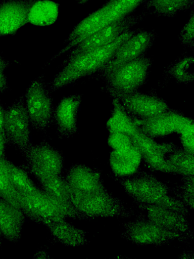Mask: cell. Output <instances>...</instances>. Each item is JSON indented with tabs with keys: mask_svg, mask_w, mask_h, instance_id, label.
Listing matches in <instances>:
<instances>
[{
	"mask_svg": "<svg viewBox=\"0 0 194 259\" xmlns=\"http://www.w3.org/2000/svg\"><path fill=\"white\" fill-rule=\"evenodd\" d=\"M140 28H131L112 42L77 55L61 65L62 68L48 85L51 92L68 86L79 79L101 71L111 61L117 50Z\"/></svg>",
	"mask_w": 194,
	"mask_h": 259,
	"instance_id": "1",
	"label": "cell"
},
{
	"mask_svg": "<svg viewBox=\"0 0 194 259\" xmlns=\"http://www.w3.org/2000/svg\"><path fill=\"white\" fill-rule=\"evenodd\" d=\"M146 1L109 0L76 25L64 41L66 46L53 56L47 64L71 50L102 28L133 14Z\"/></svg>",
	"mask_w": 194,
	"mask_h": 259,
	"instance_id": "2",
	"label": "cell"
},
{
	"mask_svg": "<svg viewBox=\"0 0 194 259\" xmlns=\"http://www.w3.org/2000/svg\"><path fill=\"white\" fill-rule=\"evenodd\" d=\"M69 188L70 201L81 219L129 217L134 214L133 210H129L105 186L87 191Z\"/></svg>",
	"mask_w": 194,
	"mask_h": 259,
	"instance_id": "3",
	"label": "cell"
},
{
	"mask_svg": "<svg viewBox=\"0 0 194 259\" xmlns=\"http://www.w3.org/2000/svg\"><path fill=\"white\" fill-rule=\"evenodd\" d=\"M117 133L127 135L141 154L150 170L169 174L168 158L178 147L170 143H158L147 135L131 115L125 117L117 127Z\"/></svg>",
	"mask_w": 194,
	"mask_h": 259,
	"instance_id": "4",
	"label": "cell"
},
{
	"mask_svg": "<svg viewBox=\"0 0 194 259\" xmlns=\"http://www.w3.org/2000/svg\"><path fill=\"white\" fill-rule=\"evenodd\" d=\"M152 60L144 55L125 63L104 76L108 90L117 99L138 91L145 83Z\"/></svg>",
	"mask_w": 194,
	"mask_h": 259,
	"instance_id": "5",
	"label": "cell"
},
{
	"mask_svg": "<svg viewBox=\"0 0 194 259\" xmlns=\"http://www.w3.org/2000/svg\"><path fill=\"white\" fill-rule=\"evenodd\" d=\"M24 95L31 126L36 131L45 133L53 122L54 107L52 93L44 75L33 79Z\"/></svg>",
	"mask_w": 194,
	"mask_h": 259,
	"instance_id": "6",
	"label": "cell"
},
{
	"mask_svg": "<svg viewBox=\"0 0 194 259\" xmlns=\"http://www.w3.org/2000/svg\"><path fill=\"white\" fill-rule=\"evenodd\" d=\"M118 181L128 195L142 209L156 204L170 191L165 183L144 172Z\"/></svg>",
	"mask_w": 194,
	"mask_h": 259,
	"instance_id": "7",
	"label": "cell"
},
{
	"mask_svg": "<svg viewBox=\"0 0 194 259\" xmlns=\"http://www.w3.org/2000/svg\"><path fill=\"white\" fill-rule=\"evenodd\" d=\"M23 154L28 169L38 182L61 176L64 165L63 154L46 141L32 144Z\"/></svg>",
	"mask_w": 194,
	"mask_h": 259,
	"instance_id": "8",
	"label": "cell"
},
{
	"mask_svg": "<svg viewBox=\"0 0 194 259\" xmlns=\"http://www.w3.org/2000/svg\"><path fill=\"white\" fill-rule=\"evenodd\" d=\"M121 235L132 243L142 246H160L176 240H186L182 236L167 230L141 215L126 223Z\"/></svg>",
	"mask_w": 194,
	"mask_h": 259,
	"instance_id": "9",
	"label": "cell"
},
{
	"mask_svg": "<svg viewBox=\"0 0 194 259\" xmlns=\"http://www.w3.org/2000/svg\"><path fill=\"white\" fill-rule=\"evenodd\" d=\"M19 206L25 216L45 226L66 218L58 204L38 186L28 193L19 196Z\"/></svg>",
	"mask_w": 194,
	"mask_h": 259,
	"instance_id": "10",
	"label": "cell"
},
{
	"mask_svg": "<svg viewBox=\"0 0 194 259\" xmlns=\"http://www.w3.org/2000/svg\"><path fill=\"white\" fill-rule=\"evenodd\" d=\"M24 95L5 109L4 133L8 143L23 154L32 145Z\"/></svg>",
	"mask_w": 194,
	"mask_h": 259,
	"instance_id": "11",
	"label": "cell"
},
{
	"mask_svg": "<svg viewBox=\"0 0 194 259\" xmlns=\"http://www.w3.org/2000/svg\"><path fill=\"white\" fill-rule=\"evenodd\" d=\"M144 16L145 15L142 14H132L120 21L102 28L72 49L62 63L77 55L112 42L123 33L139 23Z\"/></svg>",
	"mask_w": 194,
	"mask_h": 259,
	"instance_id": "12",
	"label": "cell"
},
{
	"mask_svg": "<svg viewBox=\"0 0 194 259\" xmlns=\"http://www.w3.org/2000/svg\"><path fill=\"white\" fill-rule=\"evenodd\" d=\"M154 30L139 29L118 48L109 63L101 70L105 76L121 65L145 55L156 38Z\"/></svg>",
	"mask_w": 194,
	"mask_h": 259,
	"instance_id": "13",
	"label": "cell"
},
{
	"mask_svg": "<svg viewBox=\"0 0 194 259\" xmlns=\"http://www.w3.org/2000/svg\"><path fill=\"white\" fill-rule=\"evenodd\" d=\"M193 120L182 113L173 109L143 119L141 130L151 137H161L173 133H181Z\"/></svg>",
	"mask_w": 194,
	"mask_h": 259,
	"instance_id": "14",
	"label": "cell"
},
{
	"mask_svg": "<svg viewBox=\"0 0 194 259\" xmlns=\"http://www.w3.org/2000/svg\"><path fill=\"white\" fill-rule=\"evenodd\" d=\"M80 94L63 96L54 107L53 122L60 138H69L77 132V115L81 103Z\"/></svg>",
	"mask_w": 194,
	"mask_h": 259,
	"instance_id": "15",
	"label": "cell"
},
{
	"mask_svg": "<svg viewBox=\"0 0 194 259\" xmlns=\"http://www.w3.org/2000/svg\"><path fill=\"white\" fill-rule=\"evenodd\" d=\"M118 100L129 114L142 119L152 117L170 109L162 98L138 91Z\"/></svg>",
	"mask_w": 194,
	"mask_h": 259,
	"instance_id": "16",
	"label": "cell"
},
{
	"mask_svg": "<svg viewBox=\"0 0 194 259\" xmlns=\"http://www.w3.org/2000/svg\"><path fill=\"white\" fill-rule=\"evenodd\" d=\"M35 0H4L0 3V37L12 34L28 23Z\"/></svg>",
	"mask_w": 194,
	"mask_h": 259,
	"instance_id": "17",
	"label": "cell"
},
{
	"mask_svg": "<svg viewBox=\"0 0 194 259\" xmlns=\"http://www.w3.org/2000/svg\"><path fill=\"white\" fill-rule=\"evenodd\" d=\"M142 159L137 149L129 146L112 150L109 156V167L118 181L132 177L141 169Z\"/></svg>",
	"mask_w": 194,
	"mask_h": 259,
	"instance_id": "18",
	"label": "cell"
},
{
	"mask_svg": "<svg viewBox=\"0 0 194 259\" xmlns=\"http://www.w3.org/2000/svg\"><path fill=\"white\" fill-rule=\"evenodd\" d=\"M143 209L146 211L147 218L160 227L182 236L185 240L192 235L186 215L156 204Z\"/></svg>",
	"mask_w": 194,
	"mask_h": 259,
	"instance_id": "19",
	"label": "cell"
},
{
	"mask_svg": "<svg viewBox=\"0 0 194 259\" xmlns=\"http://www.w3.org/2000/svg\"><path fill=\"white\" fill-rule=\"evenodd\" d=\"M38 182L40 187L58 204L66 218L81 219L70 201V188L65 178L56 176Z\"/></svg>",
	"mask_w": 194,
	"mask_h": 259,
	"instance_id": "20",
	"label": "cell"
},
{
	"mask_svg": "<svg viewBox=\"0 0 194 259\" xmlns=\"http://www.w3.org/2000/svg\"><path fill=\"white\" fill-rule=\"evenodd\" d=\"M25 214L19 207L0 197V230L3 238L17 241L21 235Z\"/></svg>",
	"mask_w": 194,
	"mask_h": 259,
	"instance_id": "21",
	"label": "cell"
},
{
	"mask_svg": "<svg viewBox=\"0 0 194 259\" xmlns=\"http://www.w3.org/2000/svg\"><path fill=\"white\" fill-rule=\"evenodd\" d=\"M69 187L79 191H87L105 186L100 172L84 164L72 165L65 177Z\"/></svg>",
	"mask_w": 194,
	"mask_h": 259,
	"instance_id": "22",
	"label": "cell"
},
{
	"mask_svg": "<svg viewBox=\"0 0 194 259\" xmlns=\"http://www.w3.org/2000/svg\"><path fill=\"white\" fill-rule=\"evenodd\" d=\"M45 226L54 239L65 245L76 247L87 242L85 232L65 220L51 222Z\"/></svg>",
	"mask_w": 194,
	"mask_h": 259,
	"instance_id": "23",
	"label": "cell"
},
{
	"mask_svg": "<svg viewBox=\"0 0 194 259\" xmlns=\"http://www.w3.org/2000/svg\"><path fill=\"white\" fill-rule=\"evenodd\" d=\"M59 6L51 0H35L28 14V23L36 26H48L57 20Z\"/></svg>",
	"mask_w": 194,
	"mask_h": 259,
	"instance_id": "24",
	"label": "cell"
},
{
	"mask_svg": "<svg viewBox=\"0 0 194 259\" xmlns=\"http://www.w3.org/2000/svg\"><path fill=\"white\" fill-rule=\"evenodd\" d=\"M0 165L7 174L19 196L28 193L38 186L25 170L8 160L6 157H0Z\"/></svg>",
	"mask_w": 194,
	"mask_h": 259,
	"instance_id": "25",
	"label": "cell"
},
{
	"mask_svg": "<svg viewBox=\"0 0 194 259\" xmlns=\"http://www.w3.org/2000/svg\"><path fill=\"white\" fill-rule=\"evenodd\" d=\"M193 3L194 0H147L144 6L153 15L171 17L189 9Z\"/></svg>",
	"mask_w": 194,
	"mask_h": 259,
	"instance_id": "26",
	"label": "cell"
},
{
	"mask_svg": "<svg viewBox=\"0 0 194 259\" xmlns=\"http://www.w3.org/2000/svg\"><path fill=\"white\" fill-rule=\"evenodd\" d=\"M168 164L169 174L182 177L193 176L194 153L178 147L169 155Z\"/></svg>",
	"mask_w": 194,
	"mask_h": 259,
	"instance_id": "27",
	"label": "cell"
},
{
	"mask_svg": "<svg viewBox=\"0 0 194 259\" xmlns=\"http://www.w3.org/2000/svg\"><path fill=\"white\" fill-rule=\"evenodd\" d=\"M193 64L192 56L184 57L175 62L168 70L169 75L177 82L187 83L193 79V71L190 70Z\"/></svg>",
	"mask_w": 194,
	"mask_h": 259,
	"instance_id": "28",
	"label": "cell"
},
{
	"mask_svg": "<svg viewBox=\"0 0 194 259\" xmlns=\"http://www.w3.org/2000/svg\"><path fill=\"white\" fill-rule=\"evenodd\" d=\"M0 197L13 205L19 206V195L7 174L0 165Z\"/></svg>",
	"mask_w": 194,
	"mask_h": 259,
	"instance_id": "29",
	"label": "cell"
},
{
	"mask_svg": "<svg viewBox=\"0 0 194 259\" xmlns=\"http://www.w3.org/2000/svg\"><path fill=\"white\" fill-rule=\"evenodd\" d=\"M193 176L182 177V184L177 191L176 196L188 208L193 209L194 202Z\"/></svg>",
	"mask_w": 194,
	"mask_h": 259,
	"instance_id": "30",
	"label": "cell"
},
{
	"mask_svg": "<svg viewBox=\"0 0 194 259\" xmlns=\"http://www.w3.org/2000/svg\"><path fill=\"white\" fill-rule=\"evenodd\" d=\"M179 39L184 46L193 48L194 42L193 11H191L189 18L180 31Z\"/></svg>",
	"mask_w": 194,
	"mask_h": 259,
	"instance_id": "31",
	"label": "cell"
},
{
	"mask_svg": "<svg viewBox=\"0 0 194 259\" xmlns=\"http://www.w3.org/2000/svg\"><path fill=\"white\" fill-rule=\"evenodd\" d=\"M108 143L112 150L122 149L132 145L131 140L127 135L120 133H110Z\"/></svg>",
	"mask_w": 194,
	"mask_h": 259,
	"instance_id": "32",
	"label": "cell"
},
{
	"mask_svg": "<svg viewBox=\"0 0 194 259\" xmlns=\"http://www.w3.org/2000/svg\"><path fill=\"white\" fill-rule=\"evenodd\" d=\"M180 134L183 148L194 153L193 123L186 127Z\"/></svg>",
	"mask_w": 194,
	"mask_h": 259,
	"instance_id": "33",
	"label": "cell"
},
{
	"mask_svg": "<svg viewBox=\"0 0 194 259\" xmlns=\"http://www.w3.org/2000/svg\"><path fill=\"white\" fill-rule=\"evenodd\" d=\"M8 144L5 134L0 131V157H6L7 145Z\"/></svg>",
	"mask_w": 194,
	"mask_h": 259,
	"instance_id": "34",
	"label": "cell"
},
{
	"mask_svg": "<svg viewBox=\"0 0 194 259\" xmlns=\"http://www.w3.org/2000/svg\"><path fill=\"white\" fill-rule=\"evenodd\" d=\"M8 88V82L7 76L4 72H0V93L5 91Z\"/></svg>",
	"mask_w": 194,
	"mask_h": 259,
	"instance_id": "35",
	"label": "cell"
},
{
	"mask_svg": "<svg viewBox=\"0 0 194 259\" xmlns=\"http://www.w3.org/2000/svg\"><path fill=\"white\" fill-rule=\"evenodd\" d=\"M5 117V109L0 103V131L4 133V122Z\"/></svg>",
	"mask_w": 194,
	"mask_h": 259,
	"instance_id": "36",
	"label": "cell"
},
{
	"mask_svg": "<svg viewBox=\"0 0 194 259\" xmlns=\"http://www.w3.org/2000/svg\"><path fill=\"white\" fill-rule=\"evenodd\" d=\"M8 65V63L0 56V72H4Z\"/></svg>",
	"mask_w": 194,
	"mask_h": 259,
	"instance_id": "37",
	"label": "cell"
},
{
	"mask_svg": "<svg viewBox=\"0 0 194 259\" xmlns=\"http://www.w3.org/2000/svg\"><path fill=\"white\" fill-rule=\"evenodd\" d=\"M2 238H3V237H2V234H1V230H0V245H1V243H2Z\"/></svg>",
	"mask_w": 194,
	"mask_h": 259,
	"instance_id": "38",
	"label": "cell"
},
{
	"mask_svg": "<svg viewBox=\"0 0 194 259\" xmlns=\"http://www.w3.org/2000/svg\"><path fill=\"white\" fill-rule=\"evenodd\" d=\"M75 1H83V0H75Z\"/></svg>",
	"mask_w": 194,
	"mask_h": 259,
	"instance_id": "39",
	"label": "cell"
}]
</instances>
